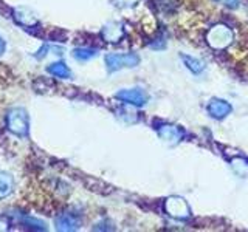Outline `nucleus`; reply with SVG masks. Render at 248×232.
<instances>
[{
	"instance_id": "obj_14",
	"label": "nucleus",
	"mask_w": 248,
	"mask_h": 232,
	"mask_svg": "<svg viewBox=\"0 0 248 232\" xmlns=\"http://www.w3.org/2000/svg\"><path fill=\"white\" fill-rule=\"evenodd\" d=\"M182 59L185 62L186 68H188L189 72H192L194 74H200L205 70V64L197 58H191L188 54H182Z\"/></svg>"
},
{
	"instance_id": "obj_10",
	"label": "nucleus",
	"mask_w": 248,
	"mask_h": 232,
	"mask_svg": "<svg viewBox=\"0 0 248 232\" xmlns=\"http://www.w3.org/2000/svg\"><path fill=\"white\" fill-rule=\"evenodd\" d=\"M208 113L211 115V118L214 119H225L227 116L232 112V107L230 102H227L225 99H219V98H213L211 101L208 102L206 107Z\"/></svg>"
},
{
	"instance_id": "obj_16",
	"label": "nucleus",
	"mask_w": 248,
	"mask_h": 232,
	"mask_svg": "<svg viewBox=\"0 0 248 232\" xmlns=\"http://www.w3.org/2000/svg\"><path fill=\"white\" fill-rule=\"evenodd\" d=\"M22 221H23V224H28L27 228H30V229H34V231H45V223L41 221V220H34V218H31V217H23Z\"/></svg>"
},
{
	"instance_id": "obj_6",
	"label": "nucleus",
	"mask_w": 248,
	"mask_h": 232,
	"mask_svg": "<svg viewBox=\"0 0 248 232\" xmlns=\"http://www.w3.org/2000/svg\"><path fill=\"white\" fill-rule=\"evenodd\" d=\"M116 99H120L121 102L127 104V105H134V107H143L147 102V95L146 91L141 88H124L120 90L115 95Z\"/></svg>"
},
{
	"instance_id": "obj_8",
	"label": "nucleus",
	"mask_w": 248,
	"mask_h": 232,
	"mask_svg": "<svg viewBox=\"0 0 248 232\" xmlns=\"http://www.w3.org/2000/svg\"><path fill=\"white\" fill-rule=\"evenodd\" d=\"M13 17L14 20L19 23L22 27H27V28H34L37 27L39 23V17L37 14L31 10V8H27V6H17L16 10L13 11Z\"/></svg>"
},
{
	"instance_id": "obj_17",
	"label": "nucleus",
	"mask_w": 248,
	"mask_h": 232,
	"mask_svg": "<svg viewBox=\"0 0 248 232\" xmlns=\"http://www.w3.org/2000/svg\"><path fill=\"white\" fill-rule=\"evenodd\" d=\"M214 2L227 6L230 10H236V8H239V5H240V0H214Z\"/></svg>"
},
{
	"instance_id": "obj_11",
	"label": "nucleus",
	"mask_w": 248,
	"mask_h": 232,
	"mask_svg": "<svg viewBox=\"0 0 248 232\" xmlns=\"http://www.w3.org/2000/svg\"><path fill=\"white\" fill-rule=\"evenodd\" d=\"M13 189H14V180H13V176L8 174V172H3V170H0V200L10 197L11 193H13Z\"/></svg>"
},
{
	"instance_id": "obj_5",
	"label": "nucleus",
	"mask_w": 248,
	"mask_h": 232,
	"mask_svg": "<svg viewBox=\"0 0 248 232\" xmlns=\"http://www.w3.org/2000/svg\"><path fill=\"white\" fill-rule=\"evenodd\" d=\"M155 130H157L158 136L163 139V141L170 145L178 144L185 136L183 129H180L178 126H174V124H168V122L157 124V126H155Z\"/></svg>"
},
{
	"instance_id": "obj_3",
	"label": "nucleus",
	"mask_w": 248,
	"mask_h": 232,
	"mask_svg": "<svg viewBox=\"0 0 248 232\" xmlns=\"http://www.w3.org/2000/svg\"><path fill=\"white\" fill-rule=\"evenodd\" d=\"M140 64V58L135 53H126V54H118L112 53L106 56V67L108 72H120L123 68H134Z\"/></svg>"
},
{
	"instance_id": "obj_9",
	"label": "nucleus",
	"mask_w": 248,
	"mask_h": 232,
	"mask_svg": "<svg viewBox=\"0 0 248 232\" xmlns=\"http://www.w3.org/2000/svg\"><path fill=\"white\" fill-rule=\"evenodd\" d=\"M81 218L73 212H61L59 215H56L54 218V224H56L58 231H64V232H70V231H78L81 228Z\"/></svg>"
},
{
	"instance_id": "obj_19",
	"label": "nucleus",
	"mask_w": 248,
	"mask_h": 232,
	"mask_svg": "<svg viewBox=\"0 0 248 232\" xmlns=\"http://www.w3.org/2000/svg\"><path fill=\"white\" fill-rule=\"evenodd\" d=\"M5 48H6V44H5V41H3V37L0 36V56L5 53Z\"/></svg>"
},
{
	"instance_id": "obj_13",
	"label": "nucleus",
	"mask_w": 248,
	"mask_h": 232,
	"mask_svg": "<svg viewBox=\"0 0 248 232\" xmlns=\"http://www.w3.org/2000/svg\"><path fill=\"white\" fill-rule=\"evenodd\" d=\"M96 56H98V50L90 48V46H79V48L73 50V58L79 62H87Z\"/></svg>"
},
{
	"instance_id": "obj_7",
	"label": "nucleus",
	"mask_w": 248,
	"mask_h": 232,
	"mask_svg": "<svg viewBox=\"0 0 248 232\" xmlns=\"http://www.w3.org/2000/svg\"><path fill=\"white\" fill-rule=\"evenodd\" d=\"M124 34H126V31H124L123 23L120 22H108L103 27V29H101V37H103V41L107 44L121 42Z\"/></svg>"
},
{
	"instance_id": "obj_12",
	"label": "nucleus",
	"mask_w": 248,
	"mask_h": 232,
	"mask_svg": "<svg viewBox=\"0 0 248 232\" xmlns=\"http://www.w3.org/2000/svg\"><path fill=\"white\" fill-rule=\"evenodd\" d=\"M46 72L54 77H59V79H68V77L72 76V72H70V68L64 62H53V64H50L48 68H46Z\"/></svg>"
},
{
	"instance_id": "obj_1",
	"label": "nucleus",
	"mask_w": 248,
	"mask_h": 232,
	"mask_svg": "<svg viewBox=\"0 0 248 232\" xmlns=\"http://www.w3.org/2000/svg\"><path fill=\"white\" fill-rule=\"evenodd\" d=\"M232 39H234L232 29L228 25H225V23H216L206 33V44L217 51L228 48L232 44Z\"/></svg>"
},
{
	"instance_id": "obj_2",
	"label": "nucleus",
	"mask_w": 248,
	"mask_h": 232,
	"mask_svg": "<svg viewBox=\"0 0 248 232\" xmlns=\"http://www.w3.org/2000/svg\"><path fill=\"white\" fill-rule=\"evenodd\" d=\"M6 129L16 136L25 138L30 131V118L25 108L16 107L6 113Z\"/></svg>"
},
{
	"instance_id": "obj_18",
	"label": "nucleus",
	"mask_w": 248,
	"mask_h": 232,
	"mask_svg": "<svg viewBox=\"0 0 248 232\" xmlns=\"http://www.w3.org/2000/svg\"><path fill=\"white\" fill-rule=\"evenodd\" d=\"M138 2L140 0H113V3L120 8H132V6H135Z\"/></svg>"
},
{
	"instance_id": "obj_15",
	"label": "nucleus",
	"mask_w": 248,
	"mask_h": 232,
	"mask_svg": "<svg viewBox=\"0 0 248 232\" xmlns=\"http://www.w3.org/2000/svg\"><path fill=\"white\" fill-rule=\"evenodd\" d=\"M231 167L232 170L239 175V176H242V178H247L248 176V160L245 158H232L231 160Z\"/></svg>"
},
{
	"instance_id": "obj_4",
	"label": "nucleus",
	"mask_w": 248,
	"mask_h": 232,
	"mask_svg": "<svg viewBox=\"0 0 248 232\" xmlns=\"http://www.w3.org/2000/svg\"><path fill=\"white\" fill-rule=\"evenodd\" d=\"M165 212L175 220H188L191 217V207L185 198L172 195L165 200Z\"/></svg>"
}]
</instances>
